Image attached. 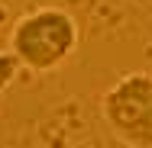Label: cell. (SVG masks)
Wrapping results in <instances>:
<instances>
[{
    "label": "cell",
    "instance_id": "3957f363",
    "mask_svg": "<svg viewBox=\"0 0 152 148\" xmlns=\"http://www.w3.org/2000/svg\"><path fill=\"white\" fill-rule=\"evenodd\" d=\"M16 64H20V61L13 58V52H10V55H3V52H0V87H7V84L13 81Z\"/></svg>",
    "mask_w": 152,
    "mask_h": 148
},
{
    "label": "cell",
    "instance_id": "6da1fadb",
    "mask_svg": "<svg viewBox=\"0 0 152 148\" xmlns=\"http://www.w3.org/2000/svg\"><path fill=\"white\" fill-rule=\"evenodd\" d=\"M78 42H81L78 19L58 6H39L26 16H20L10 29L13 58L36 74H49L61 68L75 55Z\"/></svg>",
    "mask_w": 152,
    "mask_h": 148
},
{
    "label": "cell",
    "instance_id": "7a4b0ae2",
    "mask_svg": "<svg viewBox=\"0 0 152 148\" xmlns=\"http://www.w3.org/2000/svg\"><path fill=\"white\" fill-rule=\"evenodd\" d=\"M100 116L129 148H152V71H129L104 90Z\"/></svg>",
    "mask_w": 152,
    "mask_h": 148
}]
</instances>
